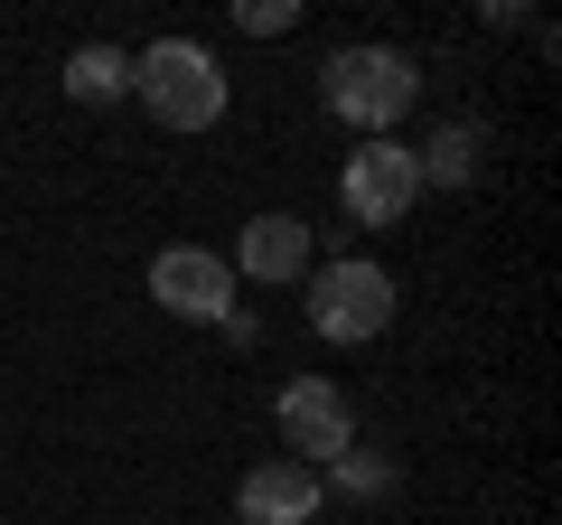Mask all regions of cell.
Wrapping results in <instances>:
<instances>
[{
    "label": "cell",
    "instance_id": "1",
    "mask_svg": "<svg viewBox=\"0 0 562 525\" xmlns=\"http://www.w3.org/2000/svg\"><path fill=\"white\" fill-rule=\"evenodd\" d=\"M319 103L347 132H366V142H394V122L422 103V66L403 57V47H328Z\"/></svg>",
    "mask_w": 562,
    "mask_h": 525
},
{
    "label": "cell",
    "instance_id": "2",
    "mask_svg": "<svg viewBox=\"0 0 562 525\" xmlns=\"http://www.w3.org/2000/svg\"><path fill=\"white\" fill-rule=\"evenodd\" d=\"M132 94L150 103V122H169V132H216L225 122V66H216V47H198V38H150L132 57Z\"/></svg>",
    "mask_w": 562,
    "mask_h": 525
},
{
    "label": "cell",
    "instance_id": "3",
    "mask_svg": "<svg viewBox=\"0 0 562 525\" xmlns=\"http://www.w3.org/2000/svg\"><path fill=\"white\" fill-rule=\"evenodd\" d=\"M384 320H394V272H384V262H366V254L310 262V328H319L328 347L384 338Z\"/></svg>",
    "mask_w": 562,
    "mask_h": 525
},
{
    "label": "cell",
    "instance_id": "4",
    "mask_svg": "<svg viewBox=\"0 0 562 525\" xmlns=\"http://www.w3.org/2000/svg\"><path fill=\"white\" fill-rule=\"evenodd\" d=\"M338 198L357 225H403L422 206V169H413V142H357L338 169Z\"/></svg>",
    "mask_w": 562,
    "mask_h": 525
},
{
    "label": "cell",
    "instance_id": "5",
    "mask_svg": "<svg viewBox=\"0 0 562 525\" xmlns=\"http://www.w3.org/2000/svg\"><path fill=\"white\" fill-rule=\"evenodd\" d=\"M272 413H281L291 460H310V469H328L338 450H357V413H347V394H338L328 376H281Z\"/></svg>",
    "mask_w": 562,
    "mask_h": 525
},
{
    "label": "cell",
    "instance_id": "6",
    "mask_svg": "<svg viewBox=\"0 0 562 525\" xmlns=\"http://www.w3.org/2000/svg\"><path fill=\"white\" fill-rule=\"evenodd\" d=\"M150 301L169 320H225L235 310V262L206 254V244H160L150 254Z\"/></svg>",
    "mask_w": 562,
    "mask_h": 525
},
{
    "label": "cell",
    "instance_id": "7",
    "mask_svg": "<svg viewBox=\"0 0 562 525\" xmlns=\"http://www.w3.org/2000/svg\"><path fill=\"white\" fill-rule=\"evenodd\" d=\"M328 506V488H319V469L310 460H262V469H244V488H235V516L244 525H310Z\"/></svg>",
    "mask_w": 562,
    "mask_h": 525
},
{
    "label": "cell",
    "instance_id": "8",
    "mask_svg": "<svg viewBox=\"0 0 562 525\" xmlns=\"http://www.w3.org/2000/svg\"><path fill=\"white\" fill-rule=\"evenodd\" d=\"M225 262L254 272V282H310V262H319V254H310V225L272 206V216H244V235H235V254H225Z\"/></svg>",
    "mask_w": 562,
    "mask_h": 525
},
{
    "label": "cell",
    "instance_id": "9",
    "mask_svg": "<svg viewBox=\"0 0 562 525\" xmlns=\"http://www.w3.org/2000/svg\"><path fill=\"white\" fill-rule=\"evenodd\" d=\"M66 94H76V103H122V94H132V57H122V47H76V57H66Z\"/></svg>",
    "mask_w": 562,
    "mask_h": 525
},
{
    "label": "cell",
    "instance_id": "10",
    "mask_svg": "<svg viewBox=\"0 0 562 525\" xmlns=\"http://www.w3.org/2000/svg\"><path fill=\"white\" fill-rule=\"evenodd\" d=\"M413 169H422V188H460L469 169H479V122H441V132L413 150Z\"/></svg>",
    "mask_w": 562,
    "mask_h": 525
},
{
    "label": "cell",
    "instance_id": "11",
    "mask_svg": "<svg viewBox=\"0 0 562 525\" xmlns=\"http://www.w3.org/2000/svg\"><path fill=\"white\" fill-rule=\"evenodd\" d=\"M319 488H347V498H384V488H394V469L366 460V450H338V460L319 469Z\"/></svg>",
    "mask_w": 562,
    "mask_h": 525
},
{
    "label": "cell",
    "instance_id": "12",
    "mask_svg": "<svg viewBox=\"0 0 562 525\" xmlns=\"http://www.w3.org/2000/svg\"><path fill=\"white\" fill-rule=\"evenodd\" d=\"M291 20H301L291 0H244V10H235V29H254V38H281Z\"/></svg>",
    "mask_w": 562,
    "mask_h": 525
}]
</instances>
